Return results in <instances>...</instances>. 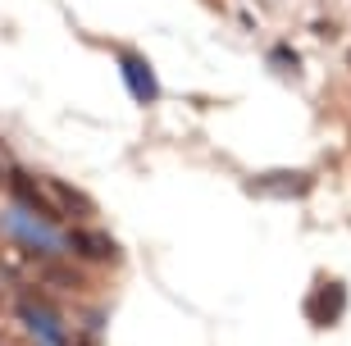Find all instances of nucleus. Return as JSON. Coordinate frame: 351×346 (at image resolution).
I'll list each match as a JSON object with an SVG mask.
<instances>
[{
    "mask_svg": "<svg viewBox=\"0 0 351 346\" xmlns=\"http://www.w3.org/2000/svg\"><path fill=\"white\" fill-rule=\"evenodd\" d=\"M342 310H347V287H342L338 278H324L306 296V319H311L315 328H333V323L342 319Z\"/></svg>",
    "mask_w": 351,
    "mask_h": 346,
    "instance_id": "nucleus-5",
    "label": "nucleus"
},
{
    "mask_svg": "<svg viewBox=\"0 0 351 346\" xmlns=\"http://www.w3.org/2000/svg\"><path fill=\"white\" fill-rule=\"evenodd\" d=\"M251 196H274V201H301L311 192V173L301 169H269V173H256L247 182Z\"/></svg>",
    "mask_w": 351,
    "mask_h": 346,
    "instance_id": "nucleus-3",
    "label": "nucleus"
},
{
    "mask_svg": "<svg viewBox=\"0 0 351 346\" xmlns=\"http://www.w3.org/2000/svg\"><path fill=\"white\" fill-rule=\"evenodd\" d=\"M119 73H123V87L137 105H156L160 101V77L151 69L142 51H119Z\"/></svg>",
    "mask_w": 351,
    "mask_h": 346,
    "instance_id": "nucleus-2",
    "label": "nucleus"
},
{
    "mask_svg": "<svg viewBox=\"0 0 351 346\" xmlns=\"http://www.w3.org/2000/svg\"><path fill=\"white\" fill-rule=\"evenodd\" d=\"M274 64L287 69V73H297V51H292V46H274V51H269V69Z\"/></svg>",
    "mask_w": 351,
    "mask_h": 346,
    "instance_id": "nucleus-9",
    "label": "nucleus"
},
{
    "mask_svg": "<svg viewBox=\"0 0 351 346\" xmlns=\"http://www.w3.org/2000/svg\"><path fill=\"white\" fill-rule=\"evenodd\" d=\"M51 192L64 196V201H60V214H87V210H91V201L82 192H73L69 182H51Z\"/></svg>",
    "mask_w": 351,
    "mask_h": 346,
    "instance_id": "nucleus-8",
    "label": "nucleus"
},
{
    "mask_svg": "<svg viewBox=\"0 0 351 346\" xmlns=\"http://www.w3.org/2000/svg\"><path fill=\"white\" fill-rule=\"evenodd\" d=\"M10 192H14V206L27 210V214L46 219V223H51V219H60V206H55V201H46V187H41L27 169H19V164L10 169Z\"/></svg>",
    "mask_w": 351,
    "mask_h": 346,
    "instance_id": "nucleus-6",
    "label": "nucleus"
},
{
    "mask_svg": "<svg viewBox=\"0 0 351 346\" xmlns=\"http://www.w3.org/2000/svg\"><path fill=\"white\" fill-rule=\"evenodd\" d=\"M0 182H5V169H0Z\"/></svg>",
    "mask_w": 351,
    "mask_h": 346,
    "instance_id": "nucleus-10",
    "label": "nucleus"
},
{
    "mask_svg": "<svg viewBox=\"0 0 351 346\" xmlns=\"http://www.w3.org/2000/svg\"><path fill=\"white\" fill-rule=\"evenodd\" d=\"M19 323L37 337V346H69V333H64V323H60V314L51 306H41V301H19Z\"/></svg>",
    "mask_w": 351,
    "mask_h": 346,
    "instance_id": "nucleus-4",
    "label": "nucleus"
},
{
    "mask_svg": "<svg viewBox=\"0 0 351 346\" xmlns=\"http://www.w3.org/2000/svg\"><path fill=\"white\" fill-rule=\"evenodd\" d=\"M5 232H10L19 246H27L32 256H60V251H69V237H60L46 219L27 214V210H19V206L5 210Z\"/></svg>",
    "mask_w": 351,
    "mask_h": 346,
    "instance_id": "nucleus-1",
    "label": "nucleus"
},
{
    "mask_svg": "<svg viewBox=\"0 0 351 346\" xmlns=\"http://www.w3.org/2000/svg\"><path fill=\"white\" fill-rule=\"evenodd\" d=\"M69 251H78V256L96 260V264H110L119 256V246L105 237V232H91V228H73L69 232Z\"/></svg>",
    "mask_w": 351,
    "mask_h": 346,
    "instance_id": "nucleus-7",
    "label": "nucleus"
}]
</instances>
